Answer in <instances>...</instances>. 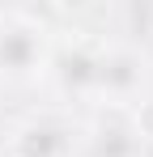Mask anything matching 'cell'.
<instances>
[{"label":"cell","instance_id":"obj_1","mask_svg":"<svg viewBox=\"0 0 153 157\" xmlns=\"http://www.w3.org/2000/svg\"><path fill=\"white\" fill-rule=\"evenodd\" d=\"M34 68H43V38L34 26H4L0 30V72L9 77H30Z\"/></svg>","mask_w":153,"mask_h":157}]
</instances>
